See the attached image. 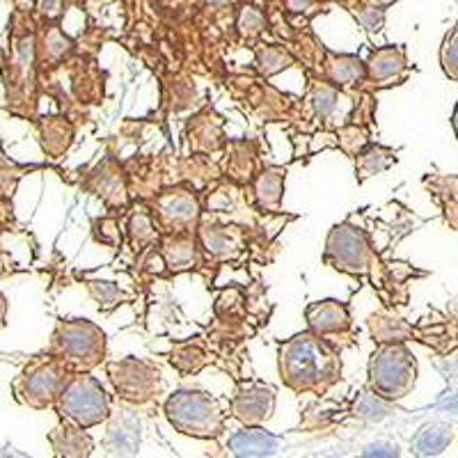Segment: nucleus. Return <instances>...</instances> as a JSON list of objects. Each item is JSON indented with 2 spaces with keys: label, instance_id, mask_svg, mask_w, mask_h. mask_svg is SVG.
I'll list each match as a JSON object with an SVG mask.
<instances>
[{
  "label": "nucleus",
  "instance_id": "nucleus-15",
  "mask_svg": "<svg viewBox=\"0 0 458 458\" xmlns=\"http://www.w3.org/2000/svg\"><path fill=\"white\" fill-rule=\"evenodd\" d=\"M449 440H452V428L445 427V424H428L417 433L412 449H415L417 456H437V454H443Z\"/></svg>",
  "mask_w": 458,
  "mask_h": 458
},
{
  "label": "nucleus",
  "instance_id": "nucleus-21",
  "mask_svg": "<svg viewBox=\"0 0 458 458\" xmlns=\"http://www.w3.org/2000/svg\"><path fill=\"white\" fill-rule=\"evenodd\" d=\"M355 412H358L360 417H365V420H383L387 412L386 403L380 401L378 394H362L358 399V403H355Z\"/></svg>",
  "mask_w": 458,
  "mask_h": 458
},
{
  "label": "nucleus",
  "instance_id": "nucleus-12",
  "mask_svg": "<svg viewBox=\"0 0 458 458\" xmlns=\"http://www.w3.org/2000/svg\"><path fill=\"white\" fill-rule=\"evenodd\" d=\"M229 452L241 458L273 456L277 452V437L261 427H245L229 437Z\"/></svg>",
  "mask_w": 458,
  "mask_h": 458
},
{
  "label": "nucleus",
  "instance_id": "nucleus-14",
  "mask_svg": "<svg viewBox=\"0 0 458 458\" xmlns=\"http://www.w3.org/2000/svg\"><path fill=\"white\" fill-rule=\"evenodd\" d=\"M51 443L57 456H88L89 449H92V440L76 424L73 427H69V424L57 427L51 436Z\"/></svg>",
  "mask_w": 458,
  "mask_h": 458
},
{
  "label": "nucleus",
  "instance_id": "nucleus-10",
  "mask_svg": "<svg viewBox=\"0 0 458 458\" xmlns=\"http://www.w3.org/2000/svg\"><path fill=\"white\" fill-rule=\"evenodd\" d=\"M305 317H308L310 330L317 335L344 333V330L351 328L349 310L339 301L314 302V305L305 310Z\"/></svg>",
  "mask_w": 458,
  "mask_h": 458
},
{
  "label": "nucleus",
  "instance_id": "nucleus-19",
  "mask_svg": "<svg viewBox=\"0 0 458 458\" xmlns=\"http://www.w3.org/2000/svg\"><path fill=\"white\" fill-rule=\"evenodd\" d=\"M392 161H394L392 151L383 149V147H369L365 154H360L358 167L360 172H362V179H365L376 174V172H383Z\"/></svg>",
  "mask_w": 458,
  "mask_h": 458
},
{
  "label": "nucleus",
  "instance_id": "nucleus-18",
  "mask_svg": "<svg viewBox=\"0 0 458 458\" xmlns=\"http://www.w3.org/2000/svg\"><path fill=\"white\" fill-rule=\"evenodd\" d=\"M257 63H259V69L266 73V76H273V73L282 72V69L292 67L293 60L284 48L266 47L257 53Z\"/></svg>",
  "mask_w": 458,
  "mask_h": 458
},
{
  "label": "nucleus",
  "instance_id": "nucleus-8",
  "mask_svg": "<svg viewBox=\"0 0 458 458\" xmlns=\"http://www.w3.org/2000/svg\"><path fill=\"white\" fill-rule=\"evenodd\" d=\"M110 378H113L117 392L131 401L149 399L161 383L158 369L149 367L147 362H138V360H124V362L110 365Z\"/></svg>",
  "mask_w": 458,
  "mask_h": 458
},
{
  "label": "nucleus",
  "instance_id": "nucleus-24",
  "mask_svg": "<svg viewBox=\"0 0 458 458\" xmlns=\"http://www.w3.org/2000/svg\"><path fill=\"white\" fill-rule=\"evenodd\" d=\"M239 28H241V32L248 37L259 35V30L264 28V16H261L255 7H245L243 14H241V19H239Z\"/></svg>",
  "mask_w": 458,
  "mask_h": 458
},
{
  "label": "nucleus",
  "instance_id": "nucleus-20",
  "mask_svg": "<svg viewBox=\"0 0 458 458\" xmlns=\"http://www.w3.org/2000/svg\"><path fill=\"white\" fill-rule=\"evenodd\" d=\"M440 57H443L445 73H447L449 79L458 81V23L449 30V35L445 37Z\"/></svg>",
  "mask_w": 458,
  "mask_h": 458
},
{
  "label": "nucleus",
  "instance_id": "nucleus-5",
  "mask_svg": "<svg viewBox=\"0 0 458 458\" xmlns=\"http://www.w3.org/2000/svg\"><path fill=\"white\" fill-rule=\"evenodd\" d=\"M326 261L342 273L362 276V273L369 271V239H367V234L360 227H353L349 223L337 225L328 236Z\"/></svg>",
  "mask_w": 458,
  "mask_h": 458
},
{
  "label": "nucleus",
  "instance_id": "nucleus-6",
  "mask_svg": "<svg viewBox=\"0 0 458 458\" xmlns=\"http://www.w3.org/2000/svg\"><path fill=\"white\" fill-rule=\"evenodd\" d=\"M53 344H55L57 353L64 355L73 365L94 367L104 355L106 337L94 323L76 318V321L60 323Z\"/></svg>",
  "mask_w": 458,
  "mask_h": 458
},
{
  "label": "nucleus",
  "instance_id": "nucleus-3",
  "mask_svg": "<svg viewBox=\"0 0 458 458\" xmlns=\"http://www.w3.org/2000/svg\"><path fill=\"white\" fill-rule=\"evenodd\" d=\"M417 362L401 344H383L369 360V387L380 399H403L415 386Z\"/></svg>",
  "mask_w": 458,
  "mask_h": 458
},
{
  "label": "nucleus",
  "instance_id": "nucleus-28",
  "mask_svg": "<svg viewBox=\"0 0 458 458\" xmlns=\"http://www.w3.org/2000/svg\"><path fill=\"white\" fill-rule=\"evenodd\" d=\"M452 124H454V131H456V136H458V106H456V110H454V120H452Z\"/></svg>",
  "mask_w": 458,
  "mask_h": 458
},
{
  "label": "nucleus",
  "instance_id": "nucleus-9",
  "mask_svg": "<svg viewBox=\"0 0 458 458\" xmlns=\"http://www.w3.org/2000/svg\"><path fill=\"white\" fill-rule=\"evenodd\" d=\"M276 408V392L268 386H252L241 387L236 392L234 401H232V411L239 422L248 424V427H259L268 417L273 415Z\"/></svg>",
  "mask_w": 458,
  "mask_h": 458
},
{
  "label": "nucleus",
  "instance_id": "nucleus-13",
  "mask_svg": "<svg viewBox=\"0 0 458 458\" xmlns=\"http://www.w3.org/2000/svg\"><path fill=\"white\" fill-rule=\"evenodd\" d=\"M326 76H328L335 85H339V88H346V85H355L365 79L367 69L360 57L328 53V60H326Z\"/></svg>",
  "mask_w": 458,
  "mask_h": 458
},
{
  "label": "nucleus",
  "instance_id": "nucleus-7",
  "mask_svg": "<svg viewBox=\"0 0 458 458\" xmlns=\"http://www.w3.org/2000/svg\"><path fill=\"white\" fill-rule=\"evenodd\" d=\"M64 383H67V376H64L63 365L57 360H47L26 369L14 387L19 401L32 408H47L53 401H57Z\"/></svg>",
  "mask_w": 458,
  "mask_h": 458
},
{
  "label": "nucleus",
  "instance_id": "nucleus-17",
  "mask_svg": "<svg viewBox=\"0 0 458 458\" xmlns=\"http://www.w3.org/2000/svg\"><path fill=\"white\" fill-rule=\"evenodd\" d=\"M282 183H284V179H282L280 172H276V170H266L264 174L257 179L255 193H257V199H259L261 207L271 208V207H277V204H280Z\"/></svg>",
  "mask_w": 458,
  "mask_h": 458
},
{
  "label": "nucleus",
  "instance_id": "nucleus-4",
  "mask_svg": "<svg viewBox=\"0 0 458 458\" xmlns=\"http://www.w3.org/2000/svg\"><path fill=\"white\" fill-rule=\"evenodd\" d=\"M57 411L76 427L89 428L108 420L110 401L99 380L88 374H76L64 383L57 396Z\"/></svg>",
  "mask_w": 458,
  "mask_h": 458
},
{
  "label": "nucleus",
  "instance_id": "nucleus-27",
  "mask_svg": "<svg viewBox=\"0 0 458 458\" xmlns=\"http://www.w3.org/2000/svg\"><path fill=\"white\" fill-rule=\"evenodd\" d=\"M57 5H60V0H42V10L44 12H55Z\"/></svg>",
  "mask_w": 458,
  "mask_h": 458
},
{
  "label": "nucleus",
  "instance_id": "nucleus-23",
  "mask_svg": "<svg viewBox=\"0 0 458 458\" xmlns=\"http://www.w3.org/2000/svg\"><path fill=\"white\" fill-rule=\"evenodd\" d=\"M89 286H92V293L97 296V301H99V305L104 310L114 308V305L120 302L122 292L114 284H110V282H94V284Z\"/></svg>",
  "mask_w": 458,
  "mask_h": 458
},
{
  "label": "nucleus",
  "instance_id": "nucleus-22",
  "mask_svg": "<svg viewBox=\"0 0 458 458\" xmlns=\"http://www.w3.org/2000/svg\"><path fill=\"white\" fill-rule=\"evenodd\" d=\"M335 99H337V94H335V88L330 85L321 83V85H314L312 89V104L317 108L318 117H328L330 113L335 110Z\"/></svg>",
  "mask_w": 458,
  "mask_h": 458
},
{
  "label": "nucleus",
  "instance_id": "nucleus-26",
  "mask_svg": "<svg viewBox=\"0 0 458 458\" xmlns=\"http://www.w3.org/2000/svg\"><path fill=\"white\" fill-rule=\"evenodd\" d=\"M5 317H7V301L5 296L0 293V328L5 326Z\"/></svg>",
  "mask_w": 458,
  "mask_h": 458
},
{
  "label": "nucleus",
  "instance_id": "nucleus-1",
  "mask_svg": "<svg viewBox=\"0 0 458 458\" xmlns=\"http://www.w3.org/2000/svg\"><path fill=\"white\" fill-rule=\"evenodd\" d=\"M342 371L337 351L321 335L302 333L280 346V376L296 392L326 390Z\"/></svg>",
  "mask_w": 458,
  "mask_h": 458
},
{
  "label": "nucleus",
  "instance_id": "nucleus-25",
  "mask_svg": "<svg viewBox=\"0 0 458 458\" xmlns=\"http://www.w3.org/2000/svg\"><path fill=\"white\" fill-rule=\"evenodd\" d=\"M396 445H387V443H371L367 445L362 456H396Z\"/></svg>",
  "mask_w": 458,
  "mask_h": 458
},
{
  "label": "nucleus",
  "instance_id": "nucleus-2",
  "mask_svg": "<svg viewBox=\"0 0 458 458\" xmlns=\"http://www.w3.org/2000/svg\"><path fill=\"white\" fill-rule=\"evenodd\" d=\"M165 415L179 433L191 437H218L225 412L216 399L199 390H179L167 399Z\"/></svg>",
  "mask_w": 458,
  "mask_h": 458
},
{
  "label": "nucleus",
  "instance_id": "nucleus-16",
  "mask_svg": "<svg viewBox=\"0 0 458 458\" xmlns=\"http://www.w3.org/2000/svg\"><path fill=\"white\" fill-rule=\"evenodd\" d=\"M161 214L174 225H186L198 218V202L188 193H174L170 198L161 199Z\"/></svg>",
  "mask_w": 458,
  "mask_h": 458
},
{
  "label": "nucleus",
  "instance_id": "nucleus-11",
  "mask_svg": "<svg viewBox=\"0 0 458 458\" xmlns=\"http://www.w3.org/2000/svg\"><path fill=\"white\" fill-rule=\"evenodd\" d=\"M367 76L374 81L376 85H394L403 79L406 73V55L403 51L396 47H386L378 48V51L371 53L369 63L365 64Z\"/></svg>",
  "mask_w": 458,
  "mask_h": 458
}]
</instances>
